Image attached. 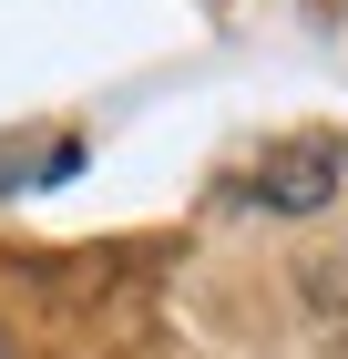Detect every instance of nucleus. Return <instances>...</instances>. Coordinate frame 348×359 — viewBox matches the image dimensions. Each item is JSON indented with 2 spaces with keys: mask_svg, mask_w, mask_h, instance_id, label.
I'll list each match as a JSON object with an SVG mask.
<instances>
[{
  "mask_svg": "<svg viewBox=\"0 0 348 359\" xmlns=\"http://www.w3.org/2000/svg\"><path fill=\"white\" fill-rule=\"evenodd\" d=\"M338 175H348V144H338V134H287V144H267V154L246 165V205L318 216L328 195H338Z\"/></svg>",
  "mask_w": 348,
  "mask_h": 359,
  "instance_id": "obj_1",
  "label": "nucleus"
}]
</instances>
